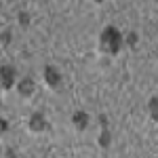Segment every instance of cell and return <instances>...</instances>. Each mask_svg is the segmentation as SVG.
<instances>
[{
    "label": "cell",
    "mask_w": 158,
    "mask_h": 158,
    "mask_svg": "<svg viewBox=\"0 0 158 158\" xmlns=\"http://www.w3.org/2000/svg\"><path fill=\"white\" fill-rule=\"evenodd\" d=\"M99 42H101V49L106 51L108 55H116V53H120L122 44H124V38H122V34L116 27L110 25V27H106V30L101 32Z\"/></svg>",
    "instance_id": "1"
},
{
    "label": "cell",
    "mask_w": 158,
    "mask_h": 158,
    "mask_svg": "<svg viewBox=\"0 0 158 158\" xmlns=\"http://www.w3.org/2000/svg\"><path fill=\"white\" fill-rule=\"evenodd\" d=\"M89 122H91V116H89L86 112H82V110H78V112L72 114V124L78 131H85L86 127H89Z\"/></svg>",
    "instance_id": "5"
},
{
    "label": "cell",
    "mask_w": 158,
    "mask_h": 158,
    "mask_svg": "<svg viewBox=\"0 0 158 158\" xmlns=\"http://www.w3.org/2000/svg\"><path fill=\"white\" fill-rule=\"evenodd\" d=\"M19 21H21V25H27V21H30V15H27V13H19Z\"/></svg>",
    "instance_id": "10"
},
{
    "label": "cell",
    "mask_w": 158,
    "mask_h": 158,
    "mask_svg": "<svg viewBox=\"0 0 158 158\" xmlns=\"http://www.w3.org/2000/svg\"><path fill=\"white\" fill-rule=\"evenodd\" d=\"M44 82H47V86H51V89H57V86L61 85V74L57 68H53V65H47L44 68Z\"/></svg>",
    "instance_id": "3"
},
{
    "label": "cell",
    "mask_w": 158,
    "mask_h": 158,
    "mask_svg": "<svg viewBox=\"0 0 158 158\" xmlns=\"http://www.w3.org/2000/svg\"><path fill=\"white\" fill-rule=\"evenodd\" d=\"M99 146H101V148L110 146V133H108V129H101V135H99Z\"/></svg>",
    "instance_id": "8"
},
{
    "label": "cell",
    "mask_w": 158,
    "mask_h": 158,
    "mask_svg": "<svg viewBox=\"0 0 158 158\" xmlns=\"http://www.w3.org/2000/svg\"><path fill=\"white\" fill-rule=\"evenodd\" d=\"M127 44H131V47L137 44V34H135V32H131V34L127 36Z\"/></svg>",
    "instance_id": "9"
},
{
    "label": "cell",
    "mask_w": 158,
    "mask_h": 158,
    "mask_svg": "<svg viewBox=\"0 0 158 158\" xmlns=\"http://www.w3.org/2000/svg\"><path fill=\"white\" fill-rule=\"evenodd\" d=\"M4 158H17V154H15V150H11V148H9V150L4 152Z\"/></svg>",
    "instance_id": "12"
},
{
    "label": "cell",
    "mask_w": 158,
    "mask_h": 158,
    "mask_svg": "<svg viewBox=\"0 0 158 158\" xmlns=\"http://www.w3.org/2000/svg\"><path fill=\"white\" fill-rule=\"evenodd\" d=\"M97 2H101V0H97Z\"/></svg>",
    "instance_id": "14"
},
{
    "label": "cell",
    "mask_w": 158,
    "mask_h": 158,
    "mask_svg": "<svg viewBox=\"0 0 158 158\" xmlns=\"http://www.w3.org/2000/svg\"><path fill=\"white\" fill-rule=\"evenodd\" d=\"M27 124H30V131H34V133H40V131H44V129H47V118H44L40 112H34V114L30 116Z\"/></svg>",
    "instance_id": "4"
},
{
    "label": "cell",
    "mask_w": 158,
    "mask_h": 158,
    "mask_svg": "<svg viewBox=\"0 0 158 158\" xmlns=\"http://www.w3.org/2000/svg\"><path fill=\"white\" fill-rule=\"evenodd\" d=\"M17 91H19V95H21V97H32V95H34V91H36V85H34V80H32V78H23V80H19Z\"/></svg>",
    "instance_id": "6"
},
{
    "label": "cell",
    "mask_w": 158,
    "mask_h": 158,
    "mask_svg": "<svg viewBox=\"0 0 158 158\" xmlns=\"http://www.w3.org/2000/svg\"><path fill=\"white\" fill-rule=\"evenodd\" d=\"M6 129H9V122H6V120H2V118H0V133H4Z\"/></svg>",
    "instance_id": "13"
},
{
    "label": "cell",
    "mask_w": 158,
    "mask_h": 158,
    "mask_svg": "<svg viewBox=\"0 0 158 158\" xmlns=\"http://www.w3.org/2000/svg\"><path fill=\"white\" fill-rule=\"evenodd\" d=\"M148 108H150V116H152V120L158 122V99L152 97V99H150V103H148Z\"/></svg>",
    "instance_id": "7"
},
{
    "label": "cell",
    "mask_w": 158,
    "mask_h": 158,
    "mask_svg": "<svg viewBox=\"0 0 158 158\" xmlns=\"http://www.w3.org/2000/svg\"><path fill=\"white\" fill-rule=\"evenodd\" d=\"M2 44H9V42H11V32H2Z\"/></svg>",
    "instance_id": "11"
},
{
    "label": "cell",
    "mask_w": 158,
    "mask_h": 158,
    "mask_svg": "<svg viewBox=\"0 0 158 158\" xmlns=\"http://www.w3.org/2000/svg\"><path fill=\"white\" fill-rule=\"evenodd\" d=\"M15 78H17V72L13 65H2L0 68V86L4 91H9L13 85H15Z\"/></svg>",
    "instance_id": "2"
}]
</instances>
